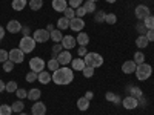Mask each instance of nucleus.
<instances>
[{"label":"nucleus","instance_id":"30","mask_svg":"<svg viewBox=\"0 0 154 115\" xmlns=\"http://www.w3.org/2000/svg\"><path fill=\"white\" fill-rule=\"evenodd\" d=\"M46 66H48L49 71H57V69L60 68V63L57 61V58H51V60L46 63Z\"/></svg>","mask_w":154,"mask_h":115},{"label":"nucleus","instance_id":"1","mask_svg":"<svg viewBox=\"0 0 154 115\" xmlns=\"http://www.w3.org/2000/svg\"><path fill=\"white\" fill-rule=\"evenodd\" d=\"M74 80V74H72V69L66 68V66H62L59 68L57 71L53 72V81L56 84H69L71 81Z\"/></svg>","mask_w":154,"mask_h":115},{"label":"nucleus","instance_id":"4","mask_svg":"<svg viewBox=\"0 0 154 115\" xmlns=\"http://www.w3.org/2000/svg\"><path fill=\"white\" fill-rule=\"evenodd\" d=\"M19 46H20V49L23 51L25 54H29V52H32L34 48H35V40L32 37H29V35L28 37H22Z\"/></svg>","mask_w":154,"mask_h":115},{"label":"nucleus","instance_id":"49","mask_svg":"<svg viewBox=\"0 0 154 115\" xmlns=\"http://www.w3.org/2000/svg\"><path fill=\"white\" fill-rule=\"evenodd\" d=\"M86 52H88V51H86V46H80V48H79V55H80V57H85Z\"/></svg>","mask_w":154,"mask_h":115},{"label":"nucleus","instance_id":"35","mask_svg":"<svg viewBox=\"0 0 154 115\" xmlns=\"http://www.w3.org/2000/svg\"><path fill=\"white\" fill-rule=\"evenodd\" d=\"M17 89H19V87H17V83H16V81H8L6 86H5V91H6V92H16Z\"/></svg>","mask_w":154,"mask_h":115},{"label":"nucleus","instance_id":"52","mask_svg":"<svg viewBox=\"0 0 154 115\" xmlns=\"http://www.w3.org/2000/svg\"><path fill=\"white\" fill-rule=\"evenodd\" d=\"M3 37H5V29H3V26H0V42L3 40Z\"/></svg>","mask_w":154,"mask_h":115},{"label":"nucleus","instance_id":"51","mask_svg":"<svg viewBox=\"0 0 154 115\" xmlns=\"http://www.w3.org/2000/svg\"><path fill=\"white\" fill-rule=\"evenodd\" d=\"M93 97H94V94H93L91 91H88V92L85 94V98H88L89 101H91V100H93Z\"/></svg>","mask_w":154,"mask_h":115},{"label":"nucleus","instance_id":"9","mask_svg":"<svg viewBox=\"0 0 154 115\" xmlns=\"http://www.w3.org/2000/svg\"><path fill=\"white\" fill-rule=\"evenodd\" d=\"M134 14H136V17H137L139 20H145L146 17L151 16V14H149V8L145 6V5H139V6L136 8V11H134Z\"/></svg>","mask_w":154,"mask_h":115},{"label":"nucleus","instance_id":"20","mask_svg":"<svg viewBox=\"0 0 154 115\" xmlns=\"http://www.w3.org/2000/svg\"><path fill=\"white\" fill-rule=\"evenodd\" d=\"M26 3H28V0H12L11 6H12L14 11H22V9H25Z\"/></svg>","mask_w":154,"mask_h":115},{"label":"nucleus","instance_id":"22","mask_svg":"<svg viewBox=\"0 0 154 115\" xmlns=\"http://www.w3.org/2000/svg\"><path fill=\"white\" fill-rule=\"evenodd\" d=\"M77 108H79L80 111H86L89 108V100L85 98V97L79 98V100H77Z\"/></svg>","mask_w":154,"mask_h":115},{"label":"nucleus","instance_id":"44","mask_svg":"<svg viewBox=\"0 0 154 115\" xmlns=\"http://www.w3.org/2000/svg\"><path fill=\"white\" fill-rule=\"evenodd\" d=\"M83 16H86V11L83 6H79V8H75V17H80L83 19Z\"/></svg>","mask_w":154,"mask_h":115},{"label":"nucleus","instance_id":"57","mask_svg":"<svg viewBox=\"0 0 154 115\" xmlns=\"http://www.w3.org/2000/svg\"><path fill=\"white\" fill-rule=\"evenodd\" d=\"M91 2H97V0H91Z\"/></svg>","mask_w":154,"mask_h":115},{"label":"nucleus","instance_id":"31","mask_svg":"<svg viewBox=\"0 0 154 115\" xmlns=\"http://www.w3.org/2000/svg\"><path fill=\"white\" fill-rule=\"evenodd\" d=\"M11 108H12V112H17V114H20V112L23 111L25 105H23V101H22V100H19V101H14V103L11 105Z\"/></svg>","mask_w":154,"mask_h":115},{"label":"nucleus","instance_id":"42","mask_svg":"<svg viewBox=\"0 0 154 115\" xmlns=\"http://www.w3.org/2000/svg\"><path fill=\"white\" fill-rule=\"evenodd\" d=\"M6 60H9V52H6L5 49H0V63H5Z\"/></svg>","mask_w":154,"mask_h":115},{"label":"nucleus","instance_id":"13","mask_svg":"<svg viewBox=\"0 0 154 115\" xmlns=\"http://www.w3.org/2000/svg\"><path fill=\"white\" fill-rule=\"evenodd\" d=\"M62 46H63V49H66V51H69V49H72L74 46H75V38L72 37V35H65V37H63L62 38Z\"/></svg>","mask_w":154,"mask_h":115},{"label":"nucleus","instance_id":"6","mask_svg":"<svg viewBox=\"0 0 154 115\" xmlns=\"http://www.w3.org/2000/svg\"><path fill=\"white\" fill-rule=\"evenodd\" d=\"M32 38L35 40V43H45L51 38V32H48L46 29H37L32 34Z\"/></svg>","mask_w":154,"mask_h":115},{"label":"nucleus","instance_id":"45","mask_svg":"<svg viewBox=\"0 0 154 115\" xmlns=\"http://www.w3.org/2000/svg\"><path fill=\"white\" fill-rule=\"evenodd\" d=\"M16 95H17L20 100H23V98H26V97H28V92L25 91V89H17V91H16Z\"/></svg>","mask_w":154,"mask_h":115},{"label":"nucleus","instance_id":"36","mask_svg":"<svg viewBox=\"0 0 154 115\" xmlns=\"http://www.w3.org/2000/svg\"><path fill=\"white\" fill-rule=\"evenodd\" d=\"M143 25H145V28H146V29H154V16L146 17L145 22H143Z\"/></svg>","mask_w":154,"mask_h":115},{"label":"nucleus","instance_id":"32","mask_svg":"<svg viewBox=\"0 0 154 115\" xmlns=\"http://www.w3.org/2000/svg\"><path fill=\"white\" fill-rule=\"evenodd\" d=\"M130 92H131V97H134V98H142V89H139L136 86H131Z\"/></svg>","mask_w":154,"mask_h":115},{"label":"nucleus","instance_id":"46","mask_svg":"<svg viewBox=\"0 0 154 115\" xmlns=\"http://www.w3.org/2000/svg\"><path fill=\"white\" fill-rule=\"evenodd\" d=\"M82 3H83V0H69V5H71V8H79V6H82Z\"/></svg>","mask_w":154,"mask_h":115},{"label":"nucleus","instance_id":"2","mask_svg":"<svg viewBox=\"0 0 154 115\" xmlns=\"http://www.w3.org/2000/svg\"><path fill=\"white\" fill-rule=\"evenodd\" d=\"M85 65L86 66H93V68H99L103 65V57L97 52H86V55L83 57Z\"/></svg>","mask_w":154,"mask_h":115},{"label":"nucleus","instance_id":"34","mask_svg":"<svg viewBox=\"0 0 154 115\" xmlns=\"http://www.w3.org/2000/svg\"><path fill=\"white\" fill-rule=\"evenodd\" d=\"M94 69L96 68H93V66H85L83 68V77H86V78H91V77L94 75Z\"/></svg>","mask_w":154,"mask_h":115},{"label":"nucleus","instance_id":"23","mask_svg":"<svg viewBox=\"0 0 154 115\" xmlns=\"http://www.w3.org/2000/svg\"><path fill=\"white\" fill-rule=\"evenodd\" d=\"M105 17H106V12L103 9H99V11H96V14H94V22L96 23H102V22H105Z\"/></svg>","mask_w":154,"mask_h":115},{"label":"nucleus","instance_id":"10","mask_svg":"<svg viewBox=\"0 0 154 115\" xmlns=\"http://www.w3.org/2000/svg\"><path fill=\"white\" fill-rule=\"evenodd\" d=\"M69 28H71L72 31L80 32V31L85 28V22H83V19H80V17H74V19H71V20H69Z\"/></svg>","mask_w":154,"mask_h":115},{"label":"nucleus","instance_id":"8","mask_svg":"<svg viewBox=\"0 0 154 115\" xmlns=\"http://www.w3.org/2000/svg\"><path fill=\"white\" fill-rule=\"evenodd\" d=\"M56 58H57V61L60 63L62 66H66L68 63H71V61H72V55H71L69 51H66V49H63L62 52L56 57Z\"/></svg>","mask_w":154,"mask_h":115},{"label":"nucleus","instance_id":"33","mask_svg":"<svg viewBox=\"0 0 154 115\" xmlns=\"http://www.w3.org/2000/svg\"><path fill=\"white\" fill-rule=\"evenodd\" d=\"M134 63L136 65H142V63H145V55H143V52H137L134 54Z\"/></svg>","mask_w":154,"mask_h":115},{"label":"nucleus","instance_id":"37","mask_svg":"<svg viewBox=\"0 0 154 115\" xmlns=\"http://www.w3.org/2000/svg\"><path fill=\"white\" fill-rule=\"evenodd\" d=\"M63 51V46H62V43H56L54 46H53V58H56L60 52Z\"/></svg>","mask_w":154,"mask_h":115},{"label":"nucleus","instance_id":"29","mask_svg":"<svg viewBox=\"0 0 154 115\" xmlns=\"http://www.w3.org/2000/svg\"><path fill=\"white\" fill-rule=\"evenodd\" d=\"M51 38H53V42H54V43H60V42H62V38H63L62 31H60V29H54L53 32H51Z\"/></svg>","mask_w":154,"mask_h":115},{"label":"nucleus","instance_id":"3","mask_svg":"<svg viewBox=\"0 0 154 115\" xmlns=\"http://www.w3.org/2000/svg\"><path fill=\"white\" fill-rule=\"evenodd\" d=\"M134 74H136V77H137V80L143 81V80H148L149 77H151V74H152V68H151V65L142 63V65H137Z\"/></svg>","mask_w":154,"mask_h":115},{"label":"nucleus","instance_id":"47","mask_svg":"<svg viewBox=\"0 0 154 115\" xmlns=\"http://www.w3.org/2000/svg\"><path fill=\"white\" fill-rule=\"evenodd\" d=\"M136 29H137L140 34H142V35H145V34H146V31H148V29L145 28V25H143V23H139L137 26H136Z\"/></svg>","mask_w":154,"mask_h":115},{"label":"nucleus","instance_id":"48","mask_svg":"<svg viewBox=\"0 0 154 115\" xmlns=\"http://www.w3.org/2000/svg\"><path fill=\"white\" fill-rule=\"evenodd\" d=\"M145 37L148 38V42H154V29H148Z\"/></svg>","mask_w":154,"mask_h":115},{"label":"nucleus","instance_id":"21","mask_svg":"<svg viewBox=\"0 0 154 115\" xmlns=\"http://www.w3.org/2000/svg\"><path fill=\"white\" fill-rule=\"evenodd\" d=\"M40 95H42V92H40V89H37V87H32L31 91L28 92V98L32 100V101L40 100Z\"/></svg>","mask_w":154,"mask_h":115},{"label":"nucleus","instance_id":"18","mask_svg":"<svg viewBox=\"0 0 154 115\" xmlns=\"http://www.w3.org/2000/svg\"><path fill=\"white\" fill-rule=\"evenodd\" d=\"M71 65H72V71H83V68L86 66L83 58H72Z\"/></svg>","mask_w":154,"mask_h":115},{"label":"nucleus","instance_id":"41","mask_svg":"<svg viewBox=\"0 0 154 115\" xmlns=\"http://www.w3.org/2000/svg\"><path fill=\"white\" fill-rule=\"evenodd\" d=\"M12 68H14V63H12L11 60H6V61L3 63V71H5V72H11Z\"/></svg>","mask_w":154,"mask_h":115},{"label":"nucleus","instance_id":"25","mask_svg":"<svg viewBox=\"0 0 154 115\" xmlns=\"http://www.w3.org/2000/svg\"><path fill=\"white\" fill-rule=\"evenodd\" d=\"M105 98L108 100V101H111V103H120V97L117 95V94H114V92H106L105 94Z\"/></svg>","mask_w":154,"mask_h":115},{"label":"nucleus","instance_id":"27","mask_svg":"<svg viewBox=\"0 0 154 115\" xmlns=\"http://www.w3.org/2000/svg\"><path fill=\"white\" fill-rule=\"evenodd\" d=\"M148 38L145 37V35H139L137 38H136V45L139 46V48H146L148 46Z\"/></svg>","mask_w":154,"mask_h":115},{"label":"nucleus","instance_id":"38","mask_svg":"<svg viewBox=\"0 0 154 115\" xmlns=\"http://www.w3.org/2000/svg\"><path fill=\"white\" fill-rule=\"evenodd\" d=\"M12 114V108L8 105H2L0 106V115H11Z\"/></svg>","mask_w":154,"mask_h":115},{"label":"nucleus","instance_id":"43","mask_svg":"<svg viewBox=\"0 0 154 115\" xmlns=\"http://www.w3.org/2000/svg\"><path fill=\"white\" fill-rule=\"evenodd\" d=\"M105 22H106L108 25H114L116 22H117V17H116V14H106Z\"/></svg>","mask_w":154,"mask_h":115},{"label":"nucleus","instance_id":"15","mask_svg":"<svg viewBox=\"0 0 154 115\" xmlns=\"http://www.w3.org/2000/svg\"><path fill=\"white\" fill-rule=\"evenodd\" d=\"M37 80L40 81L42 84H48L51 80H53V75H51L48 71H42V72L37 74Z\"/></svg>","mask_w":154,"mask_h":115},{"label":"nucleus","instance_id":"26","mask_svg":"<svg viewBox=\"0 0 154 115\" xmlns=\"http://www.w3.org/2000/svg\"><path fill=\"white\" fill-rule=\"evenodd\" d=\"M57 28H59L60 31H63V29L69 28V20H68L66 17H62V19H59V22H57Z\"/></svg>","mask_w":154,"mask_h":115},{"label":"nucleus","instance_id":"55","mask_svg":"<svg viewBox=\"0 0 154 115\" xmlns=\"http://www.w3.org/2000/svg\"><path fill=\"white\" fill-rule=\"evenodd\" d=\"M106 2H108V3H114V2H116V0H106Z\"/></svg>","mask_w":154,"mask_h":115},{"label":"nucleus","instance_id":"12","mask_svg":"<svg viewBox=\"0 0 154 115\" xmlns=\"http://www.w3.org/2000/svg\"><path fill=\"white\" fill-rule=\"evenodd\" d=\"M22 23L19 22V20H9L8 22V25H6V29L11 32V34H17V32H20L22 31Z\"/></svg>","mask_w":154,"mask_h":115},{"label":"nucleus","instance_id":"56","mask_svg":"<svg viewBox=\"0 0 154 115\" xmlns=\"http://www.w3.org/2000/svg\"><path fill=\"white\" fill-rule=\"evenodd\" d=\"M20 115H28V114H23V112H20Z\"/></svg>","mask_w":154,"mask_h":115},{"label":"nucleus","instance_id":"40","mask_svg":"<svg viewBox=\"0 0 154 115\" xmlns=\"http://www.w3.org/2000/svg\"><path fill=\"white\" fill-rule=\"evenodd\" d=\"M35 80H37V72L29 71V72L26 74V81H28V83H32V81H35Z\"/></svg>","mask_w":154,"mask_h":115},{"label":"nucleus","instance_id":"28","mask_svg":"<svg viewBox=\"0 0 154 115\" xmlns=\"http://www.w3.org/2000/svg\"><path fill=\"white\" fill-rule=\"evenodd\" d=\"M43 6V0H29V8L32 11H38Z\"/></svg>","mask_w":154,"mask_h":115},{"label":"nucleus","instance_id":"5","mask_svg":"<svg viewBox=\"0 0 154 115\" xmlns=\"http://www.w3.org/2000/svg\"><path fill=\"white\" fill-rule=\"evenodd\" d=\"M45 61L40 58V57H34V58H31L29 60V69L31 71H34V72H42L43 69H45Z\"/></svg>","mask_w":154,"mask_h":115},{"label":"nucleus","instance_id":"50","mask_svg":"<svg viewBox=\"0 0 154 115\" xmlns=\"http://www.w3.org/2000/svg\"><path fill=\"white\" fill-rule=\"evenodd\" d=\"M20 32H23V37H28V35H29V28H28V26H23Z\"/></svg>","mask_w":154,"mask_h":115},{"label":"nucleus","instance_id":"53","mask_svg":"<svg viewBox=\"0 0 154 115\" xmlns=\"http://www.w3.org/2000/svg\"><path fill=\"white\" fill-rule=\"evenodd\" d=\"M5 86H6V84H5L2 80H0V92H3V91H5Z\"/></svg>","mask_w":154,"mask_h":115},{"label":"nucleus","instance_id":"24","mask_svg":"<svg viewBox=\"0 0 154 115\" xmlns=\"http://www.w3.org/2000/svg\"><path fill=\"white\" fill-rule=\"evenodd\" d=\"M83 8H85V11H86V14H89V12H96V2H91V0H86L85 2V5H82Z\"/></svg>","mask_w":154,"mask_h":115},{"label":"nucleus","instance_id":"17","mask_svg":"<svg viewBox=\"0 0 154 115\" xmlns=\"http://www.w3.org/2000/svg\"><path fill=\"white\" fill-rule=\"evenodd\" d=\"M68 8L66 0H53V9H56L57 12H63Z\"/></svg>","mask_w":154,"mask_h":115},{"label":"nucleus","instance_id":"11","mask_svg":"<svg viewBox=\"0 0 154 115\" xmlns=\"http://www.w3.org/2000/svg\"><path fill=\"white\" fill-rule=\"evenodd\" d=\"M122 105H123V108L125 109H136L137 106H139V100L137 98H134V97H125L123 100H122Z\"/></svg>","mask_w":154,"mask_h":115},{"label":"nucleus","instance_id":"7","mask_svg":"<svg viewBox=\"0 0 154 115\" xmlns=\"http://www.w3.org/2000/svg\"><path fill=\"white\" fill-rule=\"evenodd\" d=\"M9 60L14 63V65H16V63H22V61L25 60V52H23L20 48L11 49V51H9Z\"/></svg>","mask_w":154,"mask_h":115},{"label":"nucleus","instance_id":"14","mask_svg":"<svg viewBox=\"0 0 154 115\" xmlns=\"http://www.w3.org/2000/svg\"><path fill=\"white\" fill-rule=\"evenodd\" d=\"M31 112H32V115H45L46 114V106L42 103V101H35Z\"/></svg>","mask_w":154,"mask_h":115},{"label":"nucleus","instance_id":"54","mask_svg":"<svg viewBox=\"0 0 154 115\" xmlns=\"http://www.w3.org/2000/svg\"><path fill=\"white\" fill-rule=\"evenodd\" d=\"M46 31H48V32H53V31H54L53 25H48V26H46Z\"/></svg>","mask_w":154,"mask_h":115},{"label":"nucleus","instance_id":"39","mask_svg":"<svg viewBox=\"0 0 154 115\" xmlns=\"http://www.w3.org/2000/svg\"><path fill=\"white\" fill-rule=\"evenodd\" d=\"M63 12H65V17H66L68 20H71V19L75 17V9H74V8H66Z\"/></svg>","mask_w":154,"mask_h":115},{"label":"nucleus","instance_id":"19","mask_svg":"<svg viewBox=\"0 0 154 115\" xmlns=\"http://www.w3.org/2000/svg\"><path fill=\"white\" fill-rule=\"evenodd\" d=\"M75 42L79 43L80 46H86V45L89 43V35H88L86 32H80V34H77Z\"/></svg>","mask_w":154,"mask_h":115},{"label":"nucleus","instance_id":"16","mask_svg":"<svg viewBox=\"0 0 154 115\" xmlns=\"http://www.w3.org/2000/svg\"><path fill=\"white\" fill-rule=\"evenodd\" d=\"M136 68H137V65L134 63V60L125 61L123 65H122V71H123L125 74H133V72H136Z\"/></svg>","mask_w":154,"mask_h":115}]
</instances>
